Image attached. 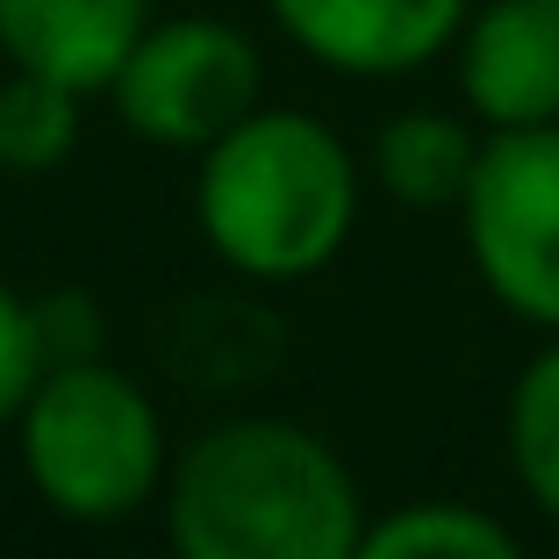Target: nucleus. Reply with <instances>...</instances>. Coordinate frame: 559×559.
Masks as SVG:
<instances>
[{
    "mask_svg": "<svg viewBox=\"0 0 559 559\" xmlns=\"http://www.w3.org/2000/svg\"><path fill=\"white\" fill-rule=\"evenodd\" d=\"M173 559H359L366 510L316 430L237 416L187 444L165 480Z\"/></svg>",
    "mask_w": 559,
    "mask_h": 559,
    "instance_id": "f257e3e1",
    "label": "nucleus"
},
{
    "mask_svg": "<svg viewBox=\"0 0 559 559\" xmlns=\"http://www.w3.org/2000/svg\"><path fill=\"white\" fill-rule=\"evenodd\" d=\"M194 215L215 259L245 280H309L359 223V165L337 130L295 108H251L201 151Z\"/></svg>",
    "mask_w": 559,
    "mask_h": 559,
    "instance_id": "f03ea898",
    "label": "nucleus"
},
{
    "mask_svg": "<svg viewBox=\"0 0 559 559\" xmlns=\"http://www.w3.org/2000/svg\"><path fill=\"white\" fill-rule=\"evenodd\" d=\"M15 438L29 488L72 524H116L173 480L158 409L108 359L50 366L36 380L29 409L15 416Z\"/></svg>",
    "mask_w": 559,
    "mask_h": 559,
    "instance_id": "7ed1b4c3",
    "label": "nucleus"
},
{
    "mask_svg": "<svg viewBox=\"0 0 559 559\" xmlns=\"http://www.w3.org/2000/svg\"><path fill=\"white\" fill-rule=\"evenodd\" d=\"M460 223L480 287L510 316L559 330V122L488 130Z\"/></svg>",
    "mask_w": 559,
    "mask_h": 559,
    "instance_id": "20e7f679",
    "label": "nucleus"
},
{
    "mask_svg": "<svg viewBox=\"0 0 559 559\" xmlns=\"http://www.w3.org/2000/svg\"><path fill=\"white\" fill-rule=\"evenodd\" d=\"M116 116L144 144L165 151H209L259 108V50L245 29L209 15L158 22L136 36V50L116 72Z\"/></svg>",
    "mask_w": 559,
    "mask_h": 559,
    "instance_id": "39448f33",
    "label": "nucleus"
},
{
    "mask_svg": "<svg viewBox=\"0 0 559 559\" xmlns=\"http://www.w3.org/2000/svg\"><path fill=\"white\" fill-rule=\"evenodd\" d=\"M316 66L352 80H395L460 44L474 0H265Z\"/></svg>",
    "mask_w": 559,
    "mask_h": 559,
    "instance_id": "423d86ee",
    "label": "nucleus"
},
{
    "mask_svg": "<svg viewBox=\"0 0 559 559\" xmlns=\"http://www.w3.org/2000/svg\"><path fill=\"white\" fill-rule=\"evenodd\" d=\"M460 94L488 130L559 122V0H480L460 29Z\"/></svg>",
    "mask_w": 559,
    "mask_h": 559,
    "instance_id": "0eeeda50",
    "label": "nucleus"
},
{
    "mask_svg": "<svg viewBox=\"0 0 559 559\" xmlns=\"http://www.w3.org/2000/svg\"><path fill=\"white\" fill-rule=\"evenodd\" d=\"M144 29V0H0L8 66L44 72L72 94H108Z\"/></svg>",
    "mask_w": 559,
    "mask_h": 559,
    "instance_id": "6e6552de",
    "label": "nucleus"
},
{
    "mask_svg": "<svg viewBox=\"0 0 559 559\" xmlns=\"http://www.w3.org/2000/svg\"><path fill=\"white\" fill-rule=\"evenodd\" d=\"M480 144L460 116H438V108H409L388 130L373 136V180L402 201V209H460L466 187H474Z\"/></svg>",
    "mask_w": 559,
    "mask_h": 559,
    "instance_id": "1a4fd4ad",
    "label": "nucleus"
},
{
    "mask_svg": "<svg viewBox=\"0 0 559 559\" xmlns=\"http://www.w3.org/2000/svg\"><path fill=\"white\" fill-rule=\"evenodd\" d=\"M359 559H524L516 538L495 524L488 510H466V502H416L366 524Z\"/></svg>",
    "mask_w": 559,
    "mask_h": 559,
    "instance_id": "9d476101",
    "label": "nucleus"
},
{
    "mask_svg": "<svg viewBox=\"0 0 559 559\" xmlns=\"http://www.w3.org/2000/svg\"><path fill=\"white\" fill-rule=\"evenodd\" d=\"M80 144V94L44 72L0 80V173H50Z\"/></svg>",
    "mask_w": 559,
    "mask_h": 559,
    "instance_id": "9b49d317",
    "label": "nucleus"
},
{
    "mask_svg": "<svg viewBox=\"0 0 559 559\" xmlns=\"http://www.w3.org/2000/svg\"><path fill=\"white\" fill-rule=\"evenodd\" d=\"M510 466L545 516H559V345L516 373L510 395Z\"/></svg>",
    "mask_w": 559,
    "mask_h": 559,
    "instance_id": "f8f14e48",
    "label": "nucleus"
},
{
    "mask_svg": "<svg viewBox=\"0 0 559 559\" xmlns=\"http://www.w3.org/2000/svg\"><path fill=\"white\" fill-rule=\"evenodd\" d=\"M36 380H44V345H36V309L15 295V287H0V430H8L22 409H29Z\"/></svg>",
    "mask_w": 559,
    "mask_h": 559,
    "instance_id": "ddd939ff",
    "label": "nucleus"
},
{
    "mask_svg": "<svg viewBox=\"0 0 559 559\" xmlns=\"http://www.w3.org/2000/svg\"><path fill=\"white\" fill-rule=\"evenodd\" d=\"M36 309V345H44V373L50 366H80V359H100V316L86 295H44L29 301Z\"/></svg>",
    "mask_w": 559,
    "mask_h": 559,
    "instance_id": "4468645a",
    "label": "nucleus"
}]
</instances>
